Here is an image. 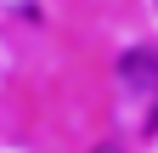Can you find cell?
Listing matches in <instances>:
<instances>
[{
	"label": "cell",
	"instance_id": "1",
	"mask_svg": "<svg viewBox=\"0 0 158 153\" xmlns=\"http://www.w3.org/2000/svg\"><path fill=\"white\" fill-rule=\"evenodd\" d=\"M118 85L124 91H158V51L152 46H130L118 57Z\"/></svg>",
	"mask_w": 158,
	"mask_h": 153
},
{
	"label": "cell",
	"instance_id": "3",
	"mask_svg": "<svg viewBox=\"0 0 158 153\" xmlns=\"http://www.w3.org/2000/svg\"><path fill=\"white\" fill-rule=\"evenodd\" d=\"M152 6H158V0H152Z\"/></svg>",
	"mask_w": 158,
	"mask_h": 153
},
{
	"label": "cell",
	"instance_id": "2",
	"mask_svg": "<svg viewBox=\"0 0 158 153\" xmlns=\"http://www.w3.org/2000/svg\"><path fill=\"white\" fill-rule=\"evenodd\" d=\"M90 153H118V147H113V142H102V147H90Z\"/></svg>",
	"mask_w": 158,
	"mask_h": 153
}]
</instances>
